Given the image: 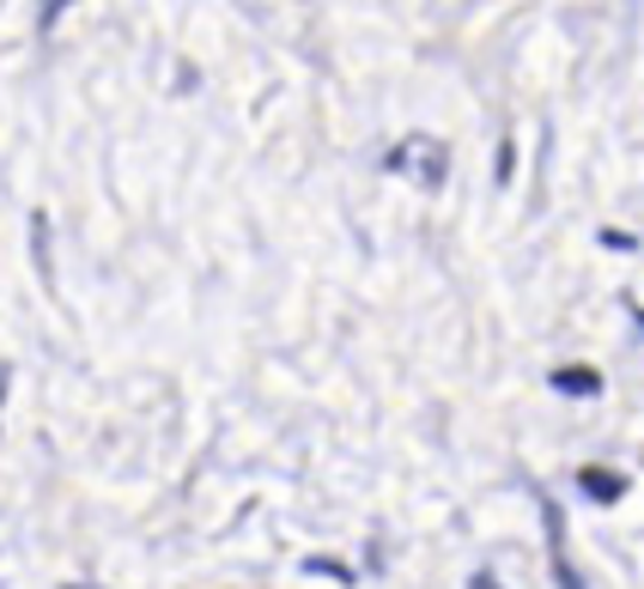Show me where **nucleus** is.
Masks as SVG:
<instances>
[{"label": "nucleus", "mask_w": 644, "mask_h": 589, "mask_svg": "<svg viewBox=\"0 0 644 589\" xmlns=\"http://www.w3.org/2000/svg\"><path fill=\"white\" fill-rule=\"evenodd\" d=\"M304 571H310V577H335V584H353V571L335 565V559H304Z\"/></svg>", "instance_id": "39448f33"}, {"label": "nucleus", "mask_w": 644, "mask_h": 589, "mask_svg": "<svg viewBox=\"0 0 644 589\" xmlns=\"http://www.w3.org/2000/svg\"><path fill=\"white\" fill-rule=\"evenodd\" d=\"M67 7H74V0H43V13H37V19H43V25H55V19L67 13Z\"/></svg>", "instance_id": "423d86ee"}, {"label": "nucleus", "mask_w": 644, "mask_h": 589, "mask_svg": "<svg viewBox=\"0 0 644 589\" xmlns=\"http://www.w3.org/2000/svg\"><path fill=\"white\" fill-rule=\"evenodd\" d=\"M389 165H395V171H408V177H420L426 189L444 183V146H438V140H408Z\"/></svg>", "instance_id": "f03ea898"}, {"label": "nucleus", "mask_w": 644, "mask_h": 589, "mask_svg": "<svg viewBox=\"0 0 644 589\" xmlns=\"http://www.w3.org/2000/svg\"><path fill=\"white\" fill-rule=\"evenodd\" d=\"M541 523H547V559H553V584H560V589H584L578 565H572V553H566V517H560V505H553L547 492H541Z\"/></svg>", "instance_id": "f257e3e1"}, {"label": "nucleus", "mask_w": 644, "mask_h": 589, "mask_svg": "<svg viewBox=\"0 0 644 589\" xmlns=\"http://www.w3.org/2000/svg\"><path fill=\"white\" fill-rule=\"evenodd\" d=\"M7 383H13V365H0V401H7Z\"/></svg>", "instance_id": "6e6552de"}, {"label": "nucleus", "mask_w": 644, "mask_h": 589, "mask_svg": "<svg viewBox=\"0 0 644 589\" xmlns=\"http://www.w3.org/2000/svg\"><path fill=\"white\" fill-rule=\"evenodd\" d=\"M553 389H560V395H578V401H590V395H602V377H596L590 365H560V371H553Z\"/></svg>", "instance_id": "7ed1b4c3"}, {"label": "nucleus", "mask_w": 644, "mask_h": 589, "mask_svg": "<svg viewBox=\"0 0 644 589\" xmlns=\"http://www.w3.org/2000/svg\"><path fill=\"white\" fill-rule=\"evenodd\" d=\"M61 589H98V584H61Z\"/></svg>", "instance_id": "1a4fd4ad"}, {"label": "nucleus", "mask_w": 644, "mask_h": 589, "mask_svg": "<svg viewBox=\"0 0 644 589\" xmlns=\"http://www.w3.org/2000/svg\"><path fill=\"white\" fill-rule=\"evenodd\" d=\"M578 486H584V498H596V505H614V498L626 492V480H620L614 468H584Z\"/></svg>", "instance_id": "20e7f679"}, {"label": "nucleus", "mask_w": 644, "mask_h": 589, "mask_svg": "<svg viewBox=\"0 0 644 589\" xmlns=\"http://www.w3.org/2000/svg\"><path fill=\"white\" fill-rule=\"evenodd\" d=\"M468 589H499V577H493V571H474V577H468Z\"/></svg>", "instance_id": "0eeeda50"}]
</instances>
